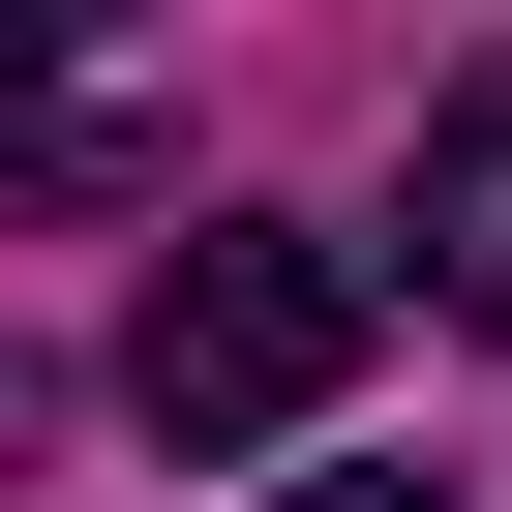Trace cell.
Masks as SVG:
<instances>
[{"instance_id": "6da1fadb", "label": "cell", "mask_w": 512, "mask_h": 512, "mask_svg": "<svg viewBox=\"0 0 512 512\" xmlns=\"http://www.w3.org/2000/svg\"><path fill=\"white\" fill-rule=\"evenodd\" d=\"M362 241H302V211H211L181 272H151V332H121V392H151V452H302L332 392H362Z\"/></svg>"}, {"instance_id": "7a4b0ae2", "label": "cell", "mask_w": 512, "mask_h": 512, "mask_svg": "<svg viewBox=\"0 0 512 512\" xmlns=\"http://www.w3.org/2000/svg\"><path fill=\"white\" fill-rule=\"evenodd\" d=\"M181 181V121L151 91H91V61H0V211H151Z\"/></svg>"}, {"instance_id": "3957f363", "label": "cell", "mask_w": 512, "mask_h": 512, "mask_svg": "<svg viewBox=\"0 0 512 512\" xmlns=\"http://www.w3.org/2000/svg\"><path fill=\"white\" fill-rule=\"evenodd\" d=\"M422 302H452V332H512V61H452V91H422Z\"/></svg>"}, {"instance_id": "277c9868", "label": "cell", "mask_w": 512, "mask_h": 512, "mask_svg": "<svg viewBox=\"0 0 512 512\" xmlns=\"http://www.w3.org/2000/svg\"><path fill=\"white\" fill-rule=\"evenodd\" d=\"M302 512H452V482H302Z\"/></svg>"}]
</instances>
